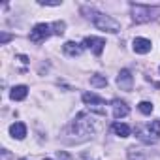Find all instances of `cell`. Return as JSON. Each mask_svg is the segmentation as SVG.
<instances>
[{"label":"cell","mask_w":160,"mask_h":160,"mask_svg":"<svg viewBox=\"0 0 160 160\" xmlns=\"http://www.w3.org/2000/svg\"><path fill=\"white\" fill-rule=\"evenodd\" d=\"M83 102H85V104H96V106H104V104H106L104 98H100V96H96V94H92V92H85V94H83Z\"/></svg>","instance_id":"obj_12"},{"label":"cell","mask_w":160,"mask_h":160,"mask_svg":"<svg viewBox=\"0 0 160 160\" xmlns=\"http://www.w3.org/2000/svg\"><path fill=\"white\" fill-rule=\"evenodd\" d=\"M10 40H12L10 34H0V43H6V42H10Z\"/></svg>","instance_id":"obj_17"},{"label":"cell","mask_w":160,"mask_h":160,"mask_svg":"<svg viewBox=\"0 0 160 160\" xmlns=\"http://www.w3.org/2000/svg\"><path fill=\"white\" fill-rule=\"evenodd\" d=\"M10 134H12L15 139H23V138L27 136V126H25V122H13V124L10 126Z\"/></svg>","instance_id":"obj_9"},{"label":"cell","mask_w":160,"mask_h":160,"mask_svg":"<svg viewBox=\"0 0 160 160\" xmlns=\"http://www.w3.org/2000/svg\"><path fill=\"white\" fill-rule=\"evenodd\" d=\"M132 17H134V21L136 23H147V21H151L154 15H152V10L149 8V6H132Z\"/></svg>","instance_id":"obj_2"},{"label":"cell","mask_w":160,"mask_h":160,"mask_svg":"<svg viewBox=\"0 0 160 160\" xmlns=\"http://www.w3.org/2000/svg\"><path fill=\"white\" fill-rule=\"evenodd\" d=\"M138 108H139V111H141L143 115H151V113H152V104H151V102H139Z\"/></svg>","instance_id":"obj_15"},{"label":"cell","mask_w":160,"mask_h":160,"mask_svg":"<svg viewBox=\"0 0 160 160\" xmlns=\"http://www.w3.org/2000/svg\"><path fill=\"white\" fill-rule=\"evenodd\" d=\"M45 160H51V158H45Z\"/></svg>","instance_id":"obj_18"},{"label":"cell","mask_w":160,"mask_h":160,"mask_svg":"<svg viewBox=\"0 0 160 160\" xmlns=\"http://www.w3.org/2000/svg\"><path fill=\"white\" fill-rule=\"evenodd\" d=\"M91 85L92 87H106L108 85V79L104 75H92L91 77Z\"/></svg>","instance_id":"obj_13"},{"label":"cell","mask_w":160,"mask_h":160,"mask_svg":"<svg viewBox=\"0 0 160 160\" xmlns=\"http://www.w3.org/2000/svg\"><path fill=\"white\" fill-rule=\"evenodd\" d=\"M132 47H134V51H136V53L145 55V53H149V51H151V42H149V40H145V38H136V40H134V43H132Z\"/></svg>","instance_id":"obj_6"},{"label":"cell","mask_w":160,"mask_h":160,"mask_svg":"<svg viewBox=\"0 0 160 160\" xmlns=\"http://www.w3.org/2000/svg\"><path fill=\"white\" fill-rule=\"evenodd\" d=\"M83 45L89 47L96 57H100L102 51H104V47H106V40H104V38H96V36H87V38L83 40Z\"/></svg>","instance_id":"obj_3"},{"label":"cell","mask_w":160,"mask_h":160,"mask_svg":"<svg viewBox=\"0 0 160 160\" xmlns=\"http://www.w3.org/2000/svg\"><path fill=\"white\" fill-rule=\"evenodd\" d=\"M113 132L119 136V138H128L130 136V126L124 124V122H113Z\"/></svg>","instance_id":"obj_11"},{"label":"cell","mask_w":160,"mask_h":160,"mask_svg":"<svg viewBox=\"0 0 160 160\" xmlns=\"http://www.w3.org/2000/svg\"><path fill=\"white\" fill-rule=\"evenodd\" d=\"M53 32L57 34V36H60V34H64V28H66V25L62 23V21H57V23H53Z\"/></svg>","instance_id":"obj_16"},{"label":"cell","mask_w":160,"mask_h":160,"mask_svg":"<svg viewBox=\"0 0 160 160\" xmlns=\"http://www.w3.org/2000/svg\"><path fill=\"white\" fill-rule=\"evenodd\" d=\"M87 13H89V19L94 23L96 28L106 30V32H119V30H121V25H119L113 17L104 15V13H100V12H96V10H87Z\"/></svg>","instance_id":"obj_1"},{"label":"cell","mask_w":160,"mask_h":160,"mask_svg":"<svg viewBox=\"0 0 160 160\" xmlns=\"http://www.w3.org/2000/svg\"><path fill=\"white\" fill-rule=\"evenodd\" d=\"M81 51H83V47L79 45V43H75V42H66L64 43V53L70 55V57H79Z\"/></svg>","instance_id":"obj_10"},{"label":"cell","mask_w":160,"mask_h":160,"mask_svg":"<svg viewBox=\"0 0 160 160\" xmlns=\"http://www.w3.org/2000/svg\"><path fill=\"white\" fill-rule=\"evenodd\" d=\"M111 104H113V117H115V119L126 117V115L130 113V109H128V106H126L124 102H121V100H113Z\"/></svg>","instance_id":"obj_7"},{"label":"cell","mask_w":160,"mask_h":160,"mask_svg":"<svg viewBox=\"0 0 160 160\" xmlns=\"http://www.w3.org/2000/svg\"><path fill=\"white\" fill-rule=\"evenodd\" d=\"M149 134L154 136V139L160 138V121H151V124H149Z\"/></svg>","instance_id":"obj_14"},{"label":"cell","mask_w":160,"mask_h":160,"mask_svg":"<svg viewBox=\"0 0 160 160\" xmlns=\"http://www.w3.org/2000/svg\"><path fill=\"white\" fill-rule=\"evenodd\" d=\"M117 85L122 89V91H132L134 87V77L128 70H121L119 75H117Z\"/></svg>","instance_id":"obj_5"},{"label":"cell","mask_w":160,"mask_h":160,"mask_svg":"<svg viewBox=\"0 0 160 160\" xmlns=\"http://www.w3.org/2000/svg\"><path fill=\"white\" fill-rule=\"evenodd\" d=\"M27 94H28V87H27V85H17V87H13V89H12V92H10L12 100H17V102L25 100V98H27Z\"/></svg>","instance_id":"obj_8"},{"label":"cell","mask_w":160,"mask_h":160,"mask_svg":"<svg viewBox=\"0 0 160 160\" xmlns=\"http://www.w3.org/2000/svg\"><path fill=\"white\" fill-rule=\"evenodd\" d=\"M21 160H27V158H21Z\"/></svg>","instance_id":"obj_19"},{"label":"cell","mask_w":160,"mask_h":160,"mask_svg":"<svg viewBox=\"0 0 160 160\" xmlns=\"http://www.w3.org/2000/svg\"><path fill=\"white\" fill-rule=\"evenodd\" d=\"M49 36H51V27L45 25V23H40V25H36V27L30 30V40H32V42H43V40L49 38Z\"/></svg>","instance_id":"obj_4"}]
</instances>
